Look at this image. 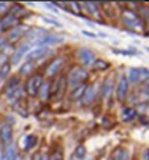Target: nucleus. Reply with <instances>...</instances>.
<instances>
[{
    "label": "nucleus",
    "mask_w": 149,
    "mask_h": 160,
    "mask_svg": "<svg viewBox=\"0 0 149 160\" xmlns=\"http://www.w3.org/2000/svg\"><path fill=\"white\" fill-rule=\"evenodd\" d=\"M121 21L126 28H132V30H135V31L145 30V24H143V21H142V17H141L135 10L129 9V7L122 9Z\"/></svg>",
    "instance_id": "f257e3e1"
},
{
    "label": "nucleus",
    "mask_w": 149,
    "mask_h": 160,
    "mask_svg": "<svg viewBox=\"0 0 149 160\" xmlns=\"http://www.w3.org/2000/svg\"><path fill=\"white\" fill-rule=\"evenodd\" d=\"M88 71L85 70L84 67H74L73 70H71V72L68 74L67 79H68V87L71 88V89H77L78 87H81V85L85 84V81L88 79Z\"/></svg>",
    "instance_id": "f03ea898"
},
{
    "label": "nucleus",
    "mask_w": 149,
    "mask_h": 160,
    "mask_svg": "<svg viewBox=\"0 0 149 160\" xmlns=\"http://www.w3.org/2000/svg\"><path fill=\"white\" fill-rule=\"evenodd\" d=\"M67 87H68L67 77L60 75V77H57V78H54V81H53V85H51V95H50V99L60 101L61 98L64 97V94H65V89H67Z\"/></svg>",
    "instance_id": "7ed1b4c3"
},
{
    "label": "nucleus",
    "mask_w": 149,
    "mask_h": 160,
    "mask_svg": "<svg viewBox=\"0 0 149 160\" xmlns=\"http://www.w3.org/2000/svg\"><path fill=\"white\" fill-rule=\"evenodd\" d=\"M43 84H44V78H43L41 74H34L30 78H27L26 81V92L30 98H36L39 97V92L41 89Z\"/></svg>",
    "instance_id": "20e7f679"
},
{
    "label": "nucleus",
    "mask_w": 149,
    "mask_h": 160,
    "mask_svg": "<svg viewBox=\"0 0 149 160\" xmlns=\"http://www.w3.org/2000/svg\"><path fill=\"white\" fill-rule=\"evenodd\" d=\"M28 30H30V28L24 24L16 26V27H13L12 30L7 31V41H9L10 44H14V42H17L20 38H23V37L27 34Z\"/></svg>",
    "instance_id": "39448f33"
},
{
    "label": "nucleus",
    "mask_w": 149,
    "mask_h": 160,
    "mask_svg": "<svg viewBox=\"0 0 149 160\" xmlns=\"http://www.w3.org/2000/svg\"><path fill=\"white\" fill-rule=\"evenodd\" d=\"M64 64H65V57H61L60 55V57L53 58V60L49 62V65H47V70H46L47 77H49V78H54Z\"/></svg>",
    "instance_id": "423d86ee"
},
{
    "label": "nucleus",
    "mask_w": 149,
    "mask_h": 160,
    "mask_svg": "<svg viewBox=\"0 0 149 160\" xmlns=\"http://www.w3.org/2000/svg\"><path fill=\"white\" fill-rule=\"evenodd\" d=\"M129 84H131V82L128 81V77L121 75L118 84H116V99H118L119 102H122V101L126 99L128 91H129Z\"/></svg>",
    "instance_id": "0eeeda50"
},
{
    "label": "nucleus",
    "mask_w": 149,
    "mask_h": 160,
    "mask_svg": "<svg viewBox=\"0 0 149 160\" xmlns=\"http://www.w3.org/2000/svg\"><path fill=\"white\" fill-rule=\"evenodd\" d=\"M28 52H30V44H28V42L21 44L18 48H16L14 51H13L12 57H10V64H12V65H17V64L21 61L23 55L28 54Z\"/></svg>",
    "instance_id": "6e6552de"
},
{
    "label": "nucleus",
    "mask_w": 149,
    "mask_h": 160,
    "mask_svg": "<svg viewBox=\"0 0 149 160\" xmlns=\"http://www.w3.org/2000/svg\"><path fill=\"white\" fill-rule=\"evenodd\" d=\"M78 58H80V61H81V64L84 67L94 65L95 61H97L95 54L90 48H80L78 50Z\"/></svg>",
    "instance_id": "1a4fd4ad"
},
{
    "label": "nucleus",
    "mask_w": 149,
    "mask_h": 160,
    "mask_svg": "<svg viewBox=\"0 0 149 160\" xmlns=\"http://www.w3.org/2000/svg\"><path fill=\"white\" fill-rule=\"evenodd\" d=\"M6 145H13V130L12 125L3 122L2 123V149L6 148Z\"/></svg>",
    "instance_id": "9d476101"
},
{
    "label": "nucleus",
    "mask_w": 149,
    "mask_h": 160,
    "mask_svg": "<svg viewBox=\"0 0 149 160\" xmlns=\"http://www.w3.org/2000/svg\"><path fill=\"white\" fill-rule=\"evenodd\" d=\"M20 23H18V18L14 17L13 14H10V13H7L4 17H2V33H6L7 28L9 30H12L13 27H16V26H18Z\"/></svg>",
    "instance_id": "9b49d317"
},
{
    "label": "nucleus",
    "mask_w": 149,
    "mask_h": 160,
    "mask_svg": "<svg viewBox=\"0 0 149 160\" xmlns=\"http://www.w3.org/2000/svg\"><path fill=\"white\" fill-rule=\"evenodd\" d=\"M95 98H97V88H95V85H88L87 87V91H85L84 97H82L81 102L84 106H90L92 102L95 101Z\"/></svg>",
    "instance_id": "f8f14e48"
},
{
    "label": "nucleus",
    "mask_w": 149,
    "mask_h": 160,
    "mask_svg": "<svg viewBox=\"0 0 149 160\" xmlns=\"http://www.w3.org/2000/svg\"><path fill=\"white\" fill-rule=\"evenodd\" d=\"M114 88H115V82H114L112 78H106L104 81L102 87H101V95H102V98L105 101H108L111 98V95L114 92Z\"/></svg>",
    "instance_id": "ddd939ff"
},
{
    "label": "nucleus",
    "mask_w": 149,
    "mask_h": 160,
    "mask_svg": "<svg viewBox=\"0 0 149 160\" xmlns=\"http://www.w3.org/2000/svg\"><path fill=\"white\" fill-rule=\"evenodd\" d=\"M64 38L61 36H57V34H49V36L43 37V38H40L39 41L36 42V44L41 45V47H46V45H54V44H60V42H63Z\"/></svg>",
    "instance_id": "4468645a"
},
{
    "label": "nucleus",
    "mask_w": 149,
    "mask_h": 160,
    "mask_svg": "<svg viewBox=\"0 0 149 160\" xmlns=\"http://www.w3.org/2000/svg\"><path fill=\"white\" fill-rule=\"evenodd\" d=\"M46 36H49V31L46 30V28H39V27H36V28H30V30L27 31V34H26V38L28 40V41H39L40 38H43V37H46Z\"/></svg>",
    "instance_id": "2eb2a0df"
},
{
    "label": "nucleus",
    "mask_w": 149,
    "mask_h": 160,
    "mask_svg": "<svg viewBox=\"0 0 149 160\" xmlns=\"http://www.w3.org/2000/svg\"><path fill=\"white\" fill-rule=\"evenodd\" d=\"M17 157H18V150L14 143L2 149V160H17Z\"/></svg>",
    "instance_id": "dca6fc26"
},
{
    "label": "nucleus",
    "mask_w": 149,
    "mask_h": 160,
    "mask_svg": "<svg viewBox=\"0 0 149 160\" xmlns=\"http://www.w3.org/2000/svg\"><path fill=\"white\" fill-rule=\"evenodd\" d=\"M82 7H84L85 10H87V13H90L91 16H94L95 18H100V21L102 23V20H101V13H100V6L101 3H94V2H87V3H81Z\"/></svg>",
    "instance_id": "f3484780"
},
{
    "label": "nucleus",
    "mask_w": 149,
    "mask_h": 160,
    "mask_svg": "<svg viewBox=\"0 0 149 160\" xmlns=\"http://www.w3.org/2000/svg\"><path fill=\"white\" fill-rule=\"evenodd\" d=\"M34 70H36V62L34 61H26V62H23L20 65V68H18V74H20V77H27V78H30V74L34 72Z\"/></svg>",
    "instance_id": "a211bd4d"
},
{
    "label": "nucleus",
    "mask_w": 149,
    "mask_h": 160,
    "mask_svg": "<svg viewBox=\"0 0 149 160\" xmlns=\"http://www.w3.org/2000/svg\"><path fill=\"white\" fill-rule=\"evenodd\" d=\"M49 52H50L49 47H39V48L28 52L27 58H28V61H36V60H40V58H44Z\"/></svg>",
    "instance_id": "6ab92c4d"
},
{
    "label": "nucleus",
    "mask_w": 149,
    "mask_h": 160,
    "mask_svg": "<svg viewBox=\"0 0 149 160\" xmlns=\"http://www.w3.org/2000/svg\"><path fill=\"white\" fill-rule=\"evenodd\" d=\"M136 115H138L136 109L131 108V106H125V108L121 111V118H122V121L126 122V123L134 121V119L136 118Z\"/></svg>",
    "instance_id": "aec40b11"
},
{
    "label": "nucleus",
    "mask_w": 149,
    "mask_h": 160,
    "mask_svg": "<svg viewBox=\"0 0 149 160\" xmlns=\"http://www.w3.org/2000/svg\"><path fill=\"white\" fill-rule=\"evenodd\" d=\"M37 142H39V138H37L36 135H33V133L27 135L24 139H23V143H24V145H23V150H24V152H30L31 149L37 145Z\"/></svg>",
    "instance_id": "412c9836"
},
{
    "label": "nucleus",
    "mask_w": 149,
    "mask_h": 160,
    "mask_svg": "<svg viewBox=\"0 0 149 160\" xmlns=\"http://www.w3.org/2000/svg\"><path fill=\"white\" fill-rule=\"evenodd\" d=\"M128 81L131 84H138V82L142 81V74H141V68H129L128 71Z\"/></svg>",
    "instance_id": "4be33fe9"
},
{
    "label": "nucleus",
    "mask_w": 149,
    "mask_h": 160,
    "mask_svg": "<svg viewBox=\"0 0 149 160\" xmlns=\"http://www.w3.org/2000/svg\"><path fill=\"white\" fill-rule=\"evenodd\" d=\"M50 95H51V81H50V79H47V81H44L41 89H40L39 98L41 101H46V99H49V98H50Z\"/></svg>",
    "instance_id": "5701e85b"
},
{
    "label": "nucleus",
    "mask_w": 149,
    "mask_h": 160,
    "mask_svg": "<svg viewBox=\"0 0 149 160\" xmlns=\"http://www.w3.org/2000/svg\"><path fill=\"white\" fill-rule=\"evenodd\" d=\"M111 156L115 160H129V153H128V150L125 148H122V146H118V148L114 149Z\"/></svg>",
    "instance_id": "b1692460"
},
{
    "label": "nucleus",
    "mask_w": 149,
    "mask_h": 160,
    "mask_svg": "<svg viewBox=\"0 0 149 160\" xmlns=\"http://www.w3.org/2000/svg\"><path fill=\"white\" fill-rule=\"evenodd\" d=\"M10 14H13L14 17H17L18 20L20 18H24V16L28 14V12L24 9V6H21V4H13L12 6V10H10Z\"/></svg>",
    "instance_id": "393cba45"
},
{
    "label": "nucleus",
    "mask_w": 149,
    "mask_h": 160,
    "mask_svg": "<svg viewBox=\"0 0 149 160\" xmlns=\"http://www.w3.org/2000/svg\"><path fill=\"white\" fill-rule=\"evenodd\" d=\"M87 87L88 85H81V87H78L77 89H74L73 92L70 94V99L71 101H80V99H82V97H84V94H85V91H87Z\"/></svg>",
    "instance_id": "a878e982"
},
{
    "label": "nucleus",
    "mask_w": 149,
    "mask_h": 160,
    "mask_svg": "<svg viewBox=\"0 0 149 160\" xmlns=\"http://www.w3.org/2000/svg\"><path fill=\"white\" fill-rule=\"evenodd\" d=\"M92 68H94L95 71H105L110 68V62L105 60H97L95 61V64L92 65Z\"/></svg>",
    "instance_id": "bb28decb"
},
{
    "label": "nucleus",
    "mask_w": 149,
    "mask_h": 160,
    "mask_svg": "<svg viewBox=\"0 0 149 160\" xmlns=\"http://www.w3.org/2000/svg\"><path fill=\"white\" fill-rule=\"evenodd\" d=\"M85 156H87V148H85L84 145H78L75 148V150H74V157L82 160Z\"/></svg>",
    "instance_id": "cd10ccee"
},
{
    "label": "nucleus",
    "mask_w": 149,
    "mask_h": 160,
    "mask_svg": "<svg viewBox=\"0 0 149 160\" xmlns=\"http://www.w3.org/2000/svg\"><path fill=\"white\" fill-rule=\"evenodd\" d=\"M50 160H64V153H63V148L57 146L54 150L50 154Z\"/></svg>",
    "instance_id": "c85d7f7f"
},
{
    "label": "nucleus",
    "mask_w": 149,
    "mask_h": 160,
    "mask_svg": "<svg viewBox=\"0 0 149 160\" xmlns=\"http://www.w3.org/2000/svg\"><path fill=\"white\" fill-rule=\"evenodd\" d=\"M71 6V13L73 14H77V16H80V17H84V16L81 14V6L80 4L81 3H78V2H71V3H68Z\"/></svg>",
    "instance_id": "c756f323"
},
{
    "label": "nucleus",
    "mask_w": 149,
    "mask_h": 160,
    "mask_svg": "<svg viewBox=\"0 0 149 160\" xmlns=\"http://www.w3.org/2000/svg\"><path fill=\"white\" fill-rule=\"evenodd\" d=\"M10 65H12L10 62H7V64H4V65H2V71H0V78H2V81H4V79H6V77L9 75V72H10Z\"/></svg>",
    "instance_id": "7c9ffc66"
},
{
    "label": "nucleus",
    "mask_w": 149,
    "mask_h": 160,
    "mask_svg": "<svg viewBox=\"0 0 149 160\" xmlns=\"http://www.w3.org/2000/svg\"><path fill=\"white\" fill-rule=\"evenodd\" d=\"M102 126L105 128V129H111V128L114 126V122L111 121V118H106L105 116V118L102 119Z\"/></svg>",
    "instance_id": "2f4dec72"
},
{
    "label": "nucleus",
    "mask_w": 149,
    "mask_h": 160,
    "mask_svg": "<svg viewBox=\"0 0 149 160\" xmlns=\"http://www.w3.org/2000/svg\"><path fill=\"white\" fill-rule=\"evenodd\" d=\"M0 9H2V16H6V9L9 10H12V7H10V3H6V2H2V3H0Z\"/></svg>",
    "instance_id": "473e14b6"
},
{
    "label": "nucleus",
    "mask_w": 149,
    "mask_h": 160,
    "mask_svg": "<svg viewBox=\"0 0 149 160\" xmlns=\"http://www.w3.org/2000/svg\"><path fill=\"white\" fill-rule=\"evenodd\" d=\"M44 159V153L41 150H37L31 154V160H43Z\"/></svg>",
    "instance_id": "72a5a7b5"
},
{
    "label": "nucleus",
    "mask_w": 149,
    "mask_h": 160,
    "mask_svg": "<svg viewBox=\"0 0 149 160\" xmlns=\"http://www.w3.org/2000/svg\"><path fill=\"white\" fill-rule=\"evenodd\" d=\"M142 74V81H149V68H141Z\"/></svg>",
    "instance_id": "f704fd0d"
},
{
    "label": "nucleus",
    "mask_w": 149,
    "mask_h": 160,
    "mask_svg": "<svg viewBox=\"0 0 149 160\" xmlns=\"http://www.w3.org/2000/svg\"><path fill=\"white\" fill-rule=\"evenodd\" d=\"M43 20L46 21V23H50V24H53V26L61 27V23H58V21H55V20H51V18H47V17H43Z\"/></svg>",
    "instance_id": "c9c22d12"
},
{
    "label": "nucleus",
    "mask_w": 149,
    "mask_h": 160,
    "mask_svg": "<svg viewBox=\"0 0 149 160\" xmlns=\"http://www.w3.org/2000/svg\"><path fill=\"white\" fill-rule=\"evenodd\" d=\"M0 61H2V65H4V64H7L9 62V57H7L6 54H4V52H2V57H0Z\"/></svg>",
    "instance_id": "e433bc0d"
},
{
    "label": "nucleus",
    "mask_w": 149,
    "mask_h": 160,
    "mask_svg": "<svg viewBox=\"0 0 149 160\" xmlns=\"http://www.w3.org/2000/svg\"><path fill=\"white\" fill-rule=\"evenodd\" d=\"M139 122H141V123H142V125H149V119L148 118H146V116H139Z\"/></svg>",
    "instance_id": "4c0bfd02"
},
{
    "label": "nucleus",
    "mask_w": 149,
    "mask_h": 160,
    "mask_svg": "<svg viewBox=\"0 0 149 160\" xmlns=\"http://www.w3.org/2000/svg\"><path fill=\"white\" fill-rule=\"evenodd\" d=\"M82 34H84V36H87V37H92V38H97V34H94V33H90V31H82Z\"/></svg>",
    "instance_id": "58836bf2"
},
{
    "label": "nucleus",
    "mask_w": 149,
    "mask_h": 160,
    "mask_svg": "<svg viewBox=\"0 0 149 160\" xmlns=\"http://www.w3.org/2000/svg\"><path fill=\"white\" fill-rule=\"evenodd\" d=\"M143 159H145V160H149V149H146V150L143 152Z\"/></svg>",
    "instance_id": "ea45409f"
},
{
    "label": "nucleus",
    "mask_w": 149,
    "mask_h": 160,
    "mask_svg": "<svg viewBox=\"0 0 149 160\" xmlns=\"http://www.w3.org/2000/svg\"><path fill=\"white\" fill-rule=\"evenodd\" d=\"M105 160H115V159H114V157L112 156H110V157H106V159Z\"/></svg>",
    "instance_id": "a19ab883"
},
{
    "label": "nucleus",
    "mask_w": 149,
    "mask_h": 160,
    "mask_svg": "<svg viewBox=\"0 0 149 160\" xmlns=\"http://www.w3.org/2000/svg\"><path fill=\"white\" fill-rule=\"evenodd\" d=\"M145 50H146V51H149V47H146V48H145Z\"/></svg>",
    "instance_id": "79ce46f5"
}]
</instances>
